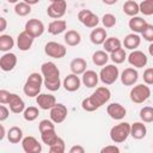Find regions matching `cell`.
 I'll return each mask as SVG.
<instances>
[{"label":"cell","instance_id":"74e56055","mask_svg":"<svg viewBox=\"0 0 153 153\" xmlns=\"http://www.w3.org/2000/svg\"><path fill=\"white\" fill-rule=\"evenodd\" d=\"M140 118L142 122L151 123L153 122V108L152 106H143L140 110Z\"/></svg>","mask_w":153,"mask_h":153},{"label":"cell","instance_id":"52a82bcc","mask_svg":"<svg viewBox=\"0 0 153 153\" xmlns=\"http://www.w3.org/2000/svg\"><path fill=\"white\" fill-rule=\"evenodd\" d=\"M44 53L54 59H62L65 57V55L67 54V48L57 42H48L44 47Z\"/></svg>","mask_w":153,"mask_h":153},{"label":"cell","instance_id":"e0dca14e","mask_svg":"<svg viewBox=\"0 0 153 153\" xmlns=\"http://www.w3.org/2000/svg\"><path fill=\"white\" fill-rule=\"evenodd\" d=\"M17 65V56L13 53H6L0 59V68L4 72L12 71Z\"/></svg>","mask_w":153,"mask_h":153},{"label":"cell","instance_id":"4fadbf2b","mask_svg":"<svg viewBox=\"0 0 153 153\" xmlns=\"http://www.w3.org/2000/svg\"><path fill=\"white\" fill-rule=\"evenodd\" d=\"M147 56L141 50H134L128 56V62L135 68H143L147 65Z\"/></svg>","mask_w":153,"mask_h":153},{"label":"cell","instance_id":"6da1fadb","mask_svg":"<svg viewBox=\"0 0 153 153\" xmlns=\"http://www.w3.org/2000/svg\"><path fill=\"white\" fill-rule=\"evenodd\" d=\"M110 97H111V92L108 87H105V86L97 87L96 91L90 97L85 98L81 102V108L85 111L92 112V111L99 109L105 103H108L110 100Z\"/></svg>","mask_w":153,"mask_h":153},{"label":"cell","instance_id":"7c38bea8","mask_svg":"<svg viewBox=\"0 0 153 153\" xmlns=\"http://www.w3.org/2000/svg\"><path fill=\"white\" fill-rule=\"evenodd\" d=\"M22 147H23L25 153H39V152H42V145L33 136L23 137Z\"/></svg>","mask_w":153,"mask_h":153},{"label":"cell","instance_id":"8992f818","mask_svg":"<svg viewBox=\"0 0 153 153\" xmlns=\"http://www.w3.org/2000/svg\"><path fill=\"white\" fill-rule=\"evenodd\" d=\"M118 76H120V72L115 65H106L105 67L102 68V71L99 73V79L105 85L114 84L118 79Z\"/></svg>","mask_w":153,"mask_h":153},{"label":"cell","instance_id":"f6af8a7d","mask_svg":"<svg viewBox=\"0 0 153 153\" xmlns=\"http://www.w3.org/2000/svg\"><path fill=\"white\" fill-rule=\"evenodd\" d=\"M10 97H11V93L8 91L0 90V103L1 104H7L10 100Z\"/></svg>","mask_w":153,"mask_h":153},{"label":"cell","instance_id":"ee69618b","mask_svg":"<svg viewBox=\"0 0 153 153\" xmlns=\"http://www.w3.org/2000/svg\"><path fill=\"white\" fill-rule=\"evenodd\" d=\"M143 81L147 85H153V68H147L143 72Z\"/></svg>","mask_w":153,"mask_h":153},{"label":"cell","instance_id":"e575fe53","mask_svg":"<svg viewBox=\"0 0 153 153\" xmlns=\"http://www.w3.org/2000/svg\"><path fill=\"white\" fill-rule=\"evenodd\" d=\"M14 12L19 17H25V16H27L31 12V5L26 4L25 1L17 2L16 6H14Z\"/></svg>","mask_w":153,"mask_h":153},{"label":"cell","instance_id":"cb8c5ba5","mask_svg":"<svg viewBox=\"0 0 153 153\" xmlns=\"http://www.w3.org/2000/svg\"><path fill=\"white\" fill-rule=\"evenodd\" d=\"M90 39L93 44L96 45H99V44H103L106 39V30L103 29V27H96L91 31L90 33Z\"/></svg>","mask_w":153,"mask_h":153},{"label":"cell","instance_id":"681fc988","mask_svg":"<svg viewBox=\"0 0 153 153\" xmlns=\"http://www.w3.org/2000/svg\"><path fill=\"white\" fill-rule=\"evenodd\" d=\"M0 31H4L5 29H6V25H7V23H6V19L4 18V17H1L0 18Z\"/></svg>","mask_w":153,"mask_h":153},{"label":"cell","instance_id":"7bdbcfd3","mask_svg":"<svg viewBox=\"0 0 153 153\" xmlns=\"http://www.w3.org/2000/svg\"><path fill=\"white\" fill-rule=\"evenodd\" d=\"M141 35H142V37H143L146 41L153 42V25L147 24L146 27L143 29V31L141 32Z\"/></svg>","mask_w":153,"mask_h":153},{"label":"cell","instance_id":"b9f144b4","mask_svg":"<svg viewBox=\"0 0 153 153\" xmlns=\"http://www.w3.org/2000/svg\"><path fill=\"white\" fill-rule=\"evenodd\" d=\"M38 129H39V133H43L45 130H51V129H55V124L51 120H42L38 124Z\"/></svg>","mask_w":153,"mask_h":153},{"label":"cell","instance_id":"9f6ffc18","mask_svg":"<svg viewBox=\"0 0 153 153\" xmlns=\"http://www.w3.org/2000/svg\"><path fill=\"white\" fill-rule=\"evenodd\" d=\"M49 1H50V2H53V1H56V0H49Z\"/></svg>","mask_w":153,"mask_h":153},{"label":"cell","instance_id":"f35d334b","mask_svg":"<svg viewBox=\"0 0 153 153\" xmlns=\"http://www.w3.org/2000/svg\"><path fill=\"white\" fill-rule=\"evenodd\" d=\"M140 12L145 16H152L153 14V0H142L140 4Z\"/></svg>","mask_w":153,"mask_h":153},{"label":"cell","instance_id":"277c9868","mask_svg":"<svg viewBox=\"0 0 153 153\" xmlns=\"http://www.w3.org/2000/svg\"><path fill=\"white\" fill-rule=\"evenodd\" d=\"M130 135V124L128 122H121L110 129V139L115 143L124 142Z\"/></svg>","mask_w":153,"mask_h":153},{"label":"cell","instance_id":"bcb514c9","mask_svg":"<svg viewBox=\"0 0 153 153\" xmlns=\"http://www.w3.org/2000/svg\"><path fill=\"white\" fill-rule=\"evenodd\" d=\"M102 153H118L120 152V148L115 145H109V146H105L100 149Z\"/></svg>","mask_w":153,"mask_h":153},{"label":"cell","instance_id":"4dcf8cb0","mask_svg":"<svg viewBox=\"0 0 153 153\" xmlns=\"http://www.w3.org/2000/svg\"><path fill=\"white\" fill-rule=\"evenodd\" d=\"M104 45V50L106 53H112L120 48H122V43L117 37H109L105 39V42L103 43Z\"/></svg>","mask_w":153,"mask_h":153},{"label":"cell","instance_id":"836d02e7","mask_svg":"<svg viewBox=\"0 0 153 153\" xmlns=\"http://www.w3.org/2000/svg\"><path fill=\"white\" fill-rule=\"evenodd\" d=\"M14 41L12 36L10 35H1L0 36V50L1 51H8L13 48Z\"/></svg>","mask_w":153,"mask_h":153},{"label":"cell","instance_id":"ffe728a7","mask_svg":"<svg viewBox=\"0 0 153 153\" xmlns=\"http://www.w3.org/2000/svg\"><path fill=\"white\" fill-rule=\"evenodd\" d=\"M7 104L10 105V110L13 114H20V112H24V110H25L24 100L16 93H11V97H10V100Z\"/></svg>","mask_w":153,"mask_h":153},{"label":"cell","instance_id":"484cf974","mask_svg":"<svg viewBox=\"0 0 153 153\" xmlns=\"http://www.w3.org/2000/svg\"><path fill=\"white\" fill-rule=\"evenodd\" d=\"M86 67H87V63H86V60H84L82 57H76V59H73L71 61V65H69V68L72 71V73L74 74H82L85 71H86Z\"/></svg>","mask_w":153,"mask_h":153},{"label":"cell","instance_id":"44dd1931","mask_svg":"<svg viewBox=\"0 0 153 153\" xmlns=\"http://www.w3.org/2000/svg\"><path fill=\"white\" fill-rule=\"evenodd\" d=\"M98 80H99V76H98V74H97L94 71L88 69V71H85V72L82 73V79H81V81H82V84H84L86 87H88V88L96 87L97 84H98Z\"/></svg>","mask_w":153,"mask_h":153},{"label":"cell","instance_id":"603a6c76","mask_svg":"<svg viewBox=\"0 0 153 153\" xmlns=\"http://www.w3.org/2000/svg\"><path fill=\"white\" fill-rule=\"evenodd\" d=\"M148 23L143 19V18H141V17H131V19H129V23H128V25H129V29L133 31V32H135V33H141L142 31H143V29L146 27V25H147Z\"/></svg>","mask_w":153,"mask_h":153},{"label":"cell","instance_id":"d6a6232c","mask_svg":"<svg viewBox=\"0 0 153 153\" xmlns=\"http://www.w3.org/2000/svg\"><path fill=\"white\" fill-rule=\"evenodd\" d=\"M41 139H42L43 143H45L47 146H51L57 141L59 136H57L55 129H51V130H45V131L41 133Z\"/></svg>","mask_w":153,"mask_h":153},{"label":"cell","instance_id":"30bf717a","mask_svg":"<svg viewBox=\"0 0 153 153\" xmlns=\"http://www.w3.org/2000/svg\"><path fill=\"white\" fill-rule=\"evenodd\" d=\"M68 115V110H67V106L61 104V103H56L51 109H50V120L59 124V123H62L66 117Z\"/></svg>","mask_w":153,"mask_h":153},{"label":"cell","instance_id":"f546056e","mask_svg":"<svg viewBox=\"0 0 153 153\" xmlns=\"http://www.w3.org/2000/svg\"><path fill=\"white\" fill-rule=\"evenodd\" d=\"M123 12L127 16L135 17L140 12V6L135 0H128L123 4Z\"/></svg>","mask_w":153,"mask_h":153},{"label":"cell","instance_id":"7402d4cb","mask_svg":"<svg viewBox=\"0 0 153 153\" xmlns=\"http://www.w3.org/2000/svg\"><path fill=\"white\" fill-rule=\"evenodd\" d=\"M146 134H147V128L142 122H135L130 124V135L134 139L141 140L146 136Z\"/></svg>","mask_w":153,"mask_h":153},{"label":"cell","instance_id":"1f68e13d","mask_svg":"<svg viewBox=\"0 0 153 153\" xmlns=\"http://www.w3.org/2000/svg\"><path fill=\"white\" fill-rule=\"evenodd\" d=\"M109 61V55L106 54L105 50H97L93 55H92V62L96 65V66H105L106 62Z\"/></svg>","mask_w":153,"mask_h":153},{"label":"cell","instance_id":"3957f363","mask_svg":"<svg viewBox=\"0 0 153 153\" xmlns=\"http://www.w3.org/2000/svg\"><path fill=\"white\" fill-rule=\"evenodd\" d=\"M44 82L43 76L38 73H31L27 79L26 82L24 84L23 91L27 97H37L41 92V86Z\"/></svg>","mask_w":153,"mask_h":153},{"label":"cell","instance_id":"8d00e7d4","mask_svg":"<svg viewBox=\"0 0 153 153\" xmlns=\"http://www.w3.org/2000/svg\"><path fill=\"white\" fill-rule=\"evenodd\" d=\"M110 59L112 60L114 63H122V62H124V60L127 59L126 50L123 48H120V49L110 53Z\"/></svg>","mask_w":153,"mask_h":153},{"label":"cell","instance_id":"ab89813d","mask_svg":"<svg viewBox=\"0 0 153 153\" xmlns=\"http://www.w3.org/2000/svg\"><path fill=\"white\" fill-rule=\"evenodd\" d=\"M65 149H66L65 141H63V139H61V137H59L57 141H56L54 145L49 146V152H50V153H63Z\"/></svg>","mask_w":153,"mask_h":153},{"label":"cell","instance_id":"2e32d148","mask_svg":"<svg viewBox=\"0 0 153 153\" xmlns=\"http://www.w3.org/2000/svg\"><path fill=\"white\" fill-rule=\"evenodd\" d=\"M106 112L112 120H122V118H124V116L127 114V110L120 103H111V104L108 105Z\"/></svg>","mask_w":153,"mask_h":153},{"label":"cell","instance_id":"d590c367","mask_svg":"<svg viewBox=\"0 0 153 153\" xmlns=\"http://www.w3.org/2000/svg\"><path fill=\"white\" fill-rule=\"evenodd\" d=\"M39 115V110L38 108L36 106H29V108H25L24 112H23V116H24V120L25 121H29V122H32L35 121Z\"/></svg>","mask_w":153,"mask_h":153},{"label":"cell","instance_id":"f5cc1de1","mask_svg":"<svg viewBox=\"0 0 153 153\" xmlns=\"http://www.w3.org/2000/svg\"><path fill=\"white\" fill-rule=\"evenodd\" d=\"M26 4H29V5H35V4H37L39 0H24Z\"/></svg>","mask_w":153,"mask_h":153},{"label":"cell","instance_id":"c3c4849f","mask_svg":"<svg viewBox=\"0 0 153 153\" xmlns=\"http://www.w3.org/2000/svg\"><path fill=\"white\" fill-rule=\"evenodd\" d=\"M84 152H85V148L80 145H75L69 148V153H84Z\"/></svg>","mask_w":153,"mask_h":153},{"label":"cell","instance_id":"d6986e66","mask_svg":"<svg viewBox=\"0 0 153 153\" xmlns=\"http://www.w3.org/2000/svg\"><path fill=\"white\" fill-rule=\"evenodd\" d=\"M32 43H33V37L29 35L25 30L22 31L17 37V45H18V49L22 51L29 50L32 47Z\"/></svg>","mask_w":153,"mask_h":153},{"label":"cell","instance_id":"11a10c76","mask_svg":"<svg viewBox=\"0 0 153 153\" xmlns=\"http://www.w3.org/2000/svg\"><path fill=\"white\" fill-rule=\"evenodd\" d=\"M19 0H7V2H10V4H17Z\"/></svg>","mask_w":153,"mask_h":153},{"label":"cell","instance_id":"f907efd6","mask_svg":"<svg viewBox=\"0 0 153 153\" xmlns=\"http://www.w3.org/2000/svg\"><path fill=\"white\" fill-rule=\"evenodd\" d=\"M104 4H106V5H114V4H116L118 0H102Z\"/></svg>","mask_w":153,"mask_h":153},{"label":"cell","instance_id":"ba28073f","mask_svg":"<svg viewBox=\"0 0 153 153\" xmlns=\"http://www.w3.org/2000/svg\"><path fill=\"white\" fill-rule=\"evenodd\" d=\"M66 10H67V2L66 0H56V1H53L48 8H47V13L50 18H54V19H60L65 16L66 13Z\"/></svg>","mask_w":153,"mask_h":153},{"label":"cell","instance_id":"ac0fdd59","mask_svg":"<svg viewBox=\"0 0 153 153\" xmlns=\"http://www.w3.org/2000/svg\"><path fill=\"white\" fill-rule=\"evenodd\" d=\"M80 84H81V80L79 79L78 74H74V73L68 74L65 78V80H63V87L68 92H75V91H78L80 88Z\"/></svg>","mask_w":153,"mask_h":153},{"label":"cell","instance_id":"d4e9b609","mask_svg":"<svg viewBox=\"0 0 153 153\" xmlns=\"http://www.w3.org/2000/svg\"><path fill=\"white\" fill-rule=\"evenodd\" d=\"M66 29H67V23H66V20H62V19L53 20L48 25V32L51 35H60Z\"/></svg>","mask_w":153,"mask_h":153},{"label":"cell","instance_id":"db71d44e","mask_svg":"<svg viewBox=\"0 0 153 153\" xmlns=\"http://www.w3.org/2000/svg\"><path fill=\"white\" fill-rule=\"evenodd\" d=\"M148 53H149V55L151 56H153V42L149 44V47H148Z\"/></svg>","mask_w":153,"mask_h":153},{"label":"cell","instance_id":"83f0119b","mask_svg":"<svg viewBox=\"0 0 153 153\" xmlns=\"http://www.w3.org/2000/svg\"><path fill=\"white\" fill-rule=\"evenodd\" d=\"M63 38H65V42L67 43V45H69V47H75L81 42V36L75 30H68L65 33Z\"/></svg>","mask_w":153,"mask_h":153},{"label":"cell","instance_id":"5b68a950","mask_svg":"<svg viewBox=\"0 0 153 153\" xmlns=\"http://www.w3.org/2000/svg\"><path fill=\"white\" fill-rule=\"evenodd\" d=\"M130 100L136 103V104H141L143 102H146L149 96H151V88L147 86V84H139L136 86H134L130 90Z\"/></svg>","mask_w":153,"mask_h":153},{"label":"cell","instance_id":"7dc6e473","mask_svg":"<svg viewBox=\"0 0 153 153\" xmlns=\"http://www.w3.org/2000/svg\"><path fill=\"white\" fill-rule=\"evenodd\" d=\"M8 114H10L8 109L5 105H0V121L1 122H4L8 117Z\"/></svg>","mask_w":153,"mask_h":153},{"label":"cell","instance_id":"9a60e30c","mask_svg":"<svg viewBox=\"0 0 153 153\" xmlns=\"http://www.w3.org/2000/svg\"><path fill=\"white\" fill-rule=\"evenodd\" d=\"M120 78H121V81H122V84H123L124 86H131V85H134V84L137 81V79H139V73H137V71H136L135 68L128 67V68H126V69L121 73Z\"/></svg>","mask_w":153,"mask_h":153},{"label":"cell","instance_id":"60d3db41","mask_svg":"<svg viewBox=\"0 0 153 153\" xmlns=\"http://www.w3.org/2000/svg\"><path fill=\"white\" fill-rule=\"evenodd\" d=\"M102 23L105 27H114L116 25V17L111 13H105L102 18Z\"/></svg>","mask_w":153,"mask_h":153},{"label":"cell","instance_id":"f1b7e54d","mask_svg":"<svg viewBox=\"0 0 153 153\" xmlns=\"http://www.w3.org/2000/svg\"><path fill=\"white\" fill-rule=\"evenodd\" d=\"M7 139L11 143H19L23 140V130L17 126L11 127L7 131Z\"/></svg>","mask_w":153,"mask_h":153},{"label":"cell","instance_id":"5bb4252c","mask_svg":"<svg viewBox=\"0 0 153 153\" xmlns=\"http://www.w3.org/2000/svg\"><path fill=\"white\" fill-rule=\"evenodd\" d=\"M36 103L39 109L42 110H50L56 104V98L49 93H39L36 97Z\"/></svg>","mask_w":153,"mask_h":153},{"label":"cell","instance_id":"816d5d0a","mask_svg":"<svg viewBox=\"0 0 153 153\" xmlns=\"http://www.w3.org/2000/svg\"><path fill=\"white\" fill-rule=\"evenodd\" d=\"M0 128H1V134H0V140H4V137H5V128H4V126H2V124L0 126Z\"/></svg>","mask_w":153,"mask_h":153},{"label":"cell","instance_id":"9c48e42d","mask_svg":"<svg viewBox=\"0 0 153 153\" xmlns=\"http://www.w3.org/2000/svg\"><path fill=\"white\" fill-rule=\"evenodd\" d=\"M78 19L86 27H91V29L96 27L98 25V23H99V18L97 17V14H94L90 10H81L78 13Z\"/></svg>","mask_w":153,"mask_h":153},{"label":"cell","instance_id":"4316f807","mask_svg":"<svg viewBox=\"0 0 153 153\" xmlns=\"http://www.w3.org/2000/svg\"><path fill=\"white\" fill-rule=\"evenodd\" d=\"M140 42H141V38L137 33L133 32V33H129L124 37V41H123V44H124V48L127 49H130V50H135L139 45H140Z\"/></svg>","mask_w":153,"mask_h":153},{"label":"cell","instance_id":"8fae6325","mask_svg":"<svg viewBox=\"0 0 153 153\" xmlns=\"http://www.w3.org/2000/svg\"><path fill=\"white\" fill-rule=\"evenodd\" d=\"M25 31L33 38L39 37L44 32V24L38 19H29L25 24Z\"/></svg>","mask_w":153,"mask_h":153},{"label":"cell","instance_id":"7a4b0ae2","mask_svg":"<svg viewBox=\"0 0 153 153\" xmlns=\"http://www.w3.org/2000/svg\"><path fill=\"white\" fill-rule=\"evenodd\" d=\"M41 72L44 78V86L49 91H57L61 86L60 71L54 62H44L41 66Z\"/></svg>","mask_w":153,"mask_h":153}]
</instances>
